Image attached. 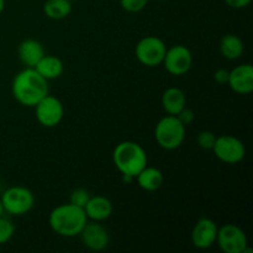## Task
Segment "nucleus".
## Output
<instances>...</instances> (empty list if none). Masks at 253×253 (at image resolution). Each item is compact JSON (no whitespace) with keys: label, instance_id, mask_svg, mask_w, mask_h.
<instances>
[{"label":"nucleus","instance_id":"obj_24","mask_svg":"<svg viewBox=\"0 0 253 253\" xmlns=\"http://www.w3.org/2000/svg\"><path fill=\"white\" fill-rule=\"evenodd\" d=\"M147 4L148 0H120V6L123 7V10L131 14L142 11Z\"/></svg>","mask_w":253,"mask_h":253},{"label":"nucleus","instance_id":"obj_2","mask_svg":"<svg viewBox=\"0 0 253 253\" xmlns=\"http://www.w3.org/2000/svg\"><path fill=\"white\" fill-rule=\"evenodd\" d=\"M88 222L85 211L72 203L61 204L52 209L48 216L49 227L54 234L62 237L79 236Z\"/></svg>","mask_w":253,"mask_h":253},{"label":"nucleus","instance_id":"obj_26","mask_svg":"<svg viewBox=\"0 0 253 253\" xmlns=\"http://www.w3.org/2000/svg\"><path fill=\"white\" fill-rule=\"evenodd\" d=\"M229 76L230 71H227V69H216V71L214 72V81L216 82L217 84H221V85L222 84H227V82H229Z\"/></svg>","mask_w":253,"mask_h":253},{"label":"nucleus","instance_id":"obj_16","mask_svg":"<svg viewBox=\"0 0 253 253\" xmlns=\"http://www.w3.org/2000/svg\"><path fill=\"white\" fill-rule=\"evenodd\" d=\"M161 103H162V108L167 113V115L175 116L187 105V96L180 88L170 86V88L166 89L165 93L162 94Z\"/></svg>","mask_w":253,"mask_h":253},{"label":"nucleus","instance_id":"obj_17","mask_svg":"<svg viewBox=\"0 0 253 253\" xmlns=\"http://www.w3.org/2000/svg\"><path fill=\"white\" fill-rule=\"evenodd\" d=\"M138 187L146 192H156L160 189L165 183V174L162 170L156 167H148L146 166L140 173L135 177Z\"/></svg>","mask_w":253,"mask_h":253},{"label":"nucleus","instance_id":"obj_23","mask_svg":"<svg viewBox=\"0 0 253 253\" xmlns=\"http://www.w3.org/2000/svg\"><path fill=\"white\" fill-rule=\"evenodd\" d=\"M89 199H90V194L84 188H77L69 195V203H72V204L77 205L79 208H83V209Z\"/></svg>","mask_w":253,"mask_h":253},{"label":"nucleus","instance_id":"obj_11","mask_svg":"<svg viewBox=\"0 0 253 253\" xmlns=\"http://www.w3.org/2000/svg\"><path fill=\"white\" fill-rule=\"evenodd\" d=\"M79 237H81L84 247H86L89 251L94 252L104 251L110 241L108 229L99 221L86 222L84 229L79 234Z\"/></svg>","mask_w":253,"mask_h":253},{"label":"nucleus","instance_id":"obj_15","mask_svg":"<svg viewBox=\"0 0 253 253\" xmlns=\"http://www.w3.org/2000/svg\"><path fill=\"white\" fill-rule=\"evenodd\" d=\"M19 59L27 68H35L40 59L44 56V48L42 43L37 40L26 39L17 47Z\"/></svg>","mask_w":253,"mask_h":253},{"label":"nucleus","instance_id":"obj_7","mask_svg":"<svg viewBox=\"0 0 253 253\" xmlns=\"http://www.w3.org/2000/svg\"><path fill=\"white\" fill-rule=\"evenodd\" d=\"M212 152L216 158L226 165L240 163L246 156V147L240 138L231 135L216 136Z\"/></svg>","mask_w":253,"mask_h":253},{"label":"nucleus","instance_id":"obj_31","mask_svg":"<svg viewBox=\"0 0 253 253\" xmlns=\"http://www.w3.org/2000/svg\"><path fill=\"white\" fill-rule=\"evenodd\" d=\"M0 250H1V245H0Z\"/></svg>","mask_w":253,"mask_h":253},{"label":"nucleus","instance_id":"obj_29","mask_svg":"<svg viewBox=\"0 0 253 253\" xmlns=\"http://www.w3.org/2000/svg\"><path fill=\"white\" fill-rule=\"evenodd\" d=\"M2 214H4V208H2L1 200H0V216H2Z\"/></svg>","mask_w":253,"mask_h":253},{"label":"nucleus","instance_id":"obj_14","mask_svg":"<svg viewBox=\"0 0 253 253\" xmlns=\"http://www.w3.org/2000/svg\"><path fill=\"white\" fill-rule=\"evenodd\" d=\"M84 211H85L88 220L103 222L113 215L114 207L110 199H108L106 197L95 195V197H90V199L88 200L84 207Z\"/></svg>","mask_w":253,"mask_h":253},{"label":"nucleus","instance_id":"obj_6","mask_svg":"<svg viewBox=\"0 0 253 253\" xmlns=\"http://www.w3.org/2000/svg\"><path fill=\"white\" fill-rule=\"evenodd\" d=\"M167 46L165 41L157 36H146L137 42L135 56L142 66L157 67L162 64Z\"/></svg>","mask_w":253,"mask_h":253},{"label":"nucleus","instance_id":"obj_25","mask_svg":"<svg viewBox=\"0 0 253 253\" xmlns=\"http://www.w3.org/2000/svg\"><path fill=\"white\" fill-rule=\"evenodd\" d=\"M175 116H177V118L179 119V121L184 126L190 125V124H192L193 121H194V119H195L194 111L190 110V109H188L187 106H185V108L183 109L182 111H179V113H178Z\"/></svg>","mask_w":253,"mask_h":253},{"label":"nucleus","instance_id":"obj_12","mask_svg":"<svg viewBox=\"0 0 253 253\" xmlns=\"http://www.w3.org/2000/svg\"><path fill=\"white\" fill-rule=\"evenodd\" d=\"M217 225L209 217H202L194 225L190 234L193 246L198 250H208L216 242Z\"/></svg>","mask_w":253,"mask_h":253},{"label":"nucleus","instance_id":"obj_8","mask_svg":"<svg viewBox=\"0 0 253 253\" xmlns=\"http://www.w3.org/2000/svg\"><path fill=\"white\" fill-rule=\"evenodd\" d=\"M224 253H244L249 246L247 235L235 224H226L217 229L216 242Z\"/></svg>","mask_w":253,"mask_h":253},{"label":"nucleus","instance_id":"obj_27","mask_svg":"<svg viewBox=\"0 0 253 253\" xmlns=\"http://www.w3.org/2000/svg\"><path fill=\"white\" fill-rule=\"evenodd\" d=\"M227 6L232 9H245L252 2V0H224Z\"/></svg>","mask_w":253,"mask_h":253},{"label":"nucleus","instance_id":"obj_28","mask_svg":"<svg viewBox=\"0 0 253 253\" xmlns=\"http://www.w3.org/2000/svg\"><path fill=\"white\" fill-rule=\"evenodd\" d=\"M5 9V0H0V15L2 14Z\"/></svg>","mask_w":253,"mask_h":253},{"label":"nucleus","instance_id":"obj_19","mask_svg":"<svg viewBox=\"0 0 253 253\" xmlns=\"http://www.w3.org/2000/svg\"><path fill=\"white\" fill-rule=\"evenodd\" d=\"M219 48L225 58L230 59V61H235V59H239L244 54L245 44L240 36L235 34H227L220 40Z\"/></svg>","mask_w":253,"mask_h":253},{"label":"nucleus","instance_id":"obj_5","mask_svg":"<svg viewBox=\"0 0 253 253\" xmlns=\"http://www.w3.org/2000/svg\"><path fill=\"white\" fill-rule=\"evenodd\" d=\"M4 212L12 216H22L31 211L35 205V195L29 188L15 185L10 187L0 197Z\"/></svg>","mask_w":253,"mask_h":253},{"label":"nucleus","instance_id":"obj_21","mask_svg":"<svg viewBox=\"0 0 253 253\" xmlns=\"http://www.w3.org/2000/svg\"><path fill=\"white\" fill-rule=\"evenodd\" d=\"M15 234V225L11 220L0 216V245L6 244Z\"/></svg>","mask_w":253,"mask_h":253},{"label":"nucleus","instance_id":"obj_3","mask_svg":"<svg viewBox=\"0 0 253 253\" xmlns=\"http://www.w3.org/2000/svg\"><path fill=\"white\" fill-rule=\"evenodd\" d=\"M113 162L121 175L135 178L147 166V153L135 141H123L114 148Z\"/></svg>","mask_w":253,"mask_h":253},{"label":"nucleus","instance_id":"obj_4","mask_svg":"<svg viewBox=\"0 0 253 253\" xmlns=\"http://www.w3.org/2000/svg\"><path fill=\"white\" fill-rule=\"evenodd\" d=\"M185 138V126L174 115H166L156 124L155 140L161 148L174 151L183 145Z\"/></svg>","mask_w":253,"mask_h":253},{"label":"nucleus","instance_id":"obj_30","mask_svg":"<svg viewBox=\"0 0 253 253\" xmlns=\"http://www.w3.org/2000/svg\"><path fill=\"white\" fill-rule=\"evenodd\" d=\"M71 2H74V1H78V0H69Z\"/></svg>","mask_w":253,"mask_h":253},{"label":"nucleus","instance_id":"obj_18","mask_svg":"<svg viewBox=\"0 0 253 253\" xmlns=\"http://www.w3.org/2000/svg\"><path fill=\"white\" fill-rule=\"evenodd\" d=\"M37 72L43 77L46 81H53L59 78L63 74L64 64L61 58L52 54H44L39 63L35 67Z\"/></svg>","mask_w":253,"mask_h":253},{"label":"nucleus","instance_id":"obj_13","mask_svg":"<svg viewBox=\"0 0 253 253\" xmlns=\"http://www.w3.org/2000/svg\"><path fill=\"white\" fill-rule=\"evenodd\" d=\"M230 86L234 93L240 95H249L253 91V66L250 63L240 64L230 71L229 82Z\"/></svg>","mask_w":253,"mask_h":253},{"label":"nucleus","instance_id":"obj_32","mask_svg":"<svg viewBox=\"0 0 253 253\" xmlns=\"http://www.w3.org/2000/svg\"><path fill=\"white\" fill-rule=\"evenodd\" d=\"M160 1H162V0H160Z\"/></svg>","mask_w":253,"mask_h":253},{"label":"nucleus","instance_id":"obj_20","mask_svg":"<svg viewBox=\"0 0 253 253\" xmlns=\"http://www.w3.org/2000/svg\"><path fill=\"white\" fill-rule=\"evenodd\" d=\"M72 12V2L69 0H46L43 4V14L48 19L63 20Z\"/></svg>","mask_w":253,"mask_h":253},{"label":"nucleus","instance_id":"obj_9","mask_svg":"<svg viewBox=\"0 0 253 253\" xmlns=\"http://www.w3.org/2000/svg\"><path fill=\"white\" fill-rule=\"evenodd\" d=\"M34 108L36 120L43 127H56L63 120L64 106L62 101L58 98H56V96L47 94Z\"/></svg>","mask_w":253,"mask_h":253},{"label":"nucleus","instance_id":"obj_22","mask_svg":"<svg viewBox=\"0 0 253 253\" xmlns=\"http://www.w3.org/2000/svg\"><path fill=\"white\" fill-rule=\"evenodd\" d=\"M215 140H216V136H215V133L211 132V131H208V130L200 131L197 136V143H198V146L202 148V150H207V151L212 150Z\"/></svg>","mask_w":253,"mask_h":253},{"label":"nucleus","instance_id":"obj_10","mask_svg":"<svg viewBox=\"0 0 253 253\" xmlns=\"http://www.w3.org/2000/svg\"><path fill=\"white\" fill-rule=\"evenodd\" d=\"M162 64L172 76H184L193 66V54L184 44H174L167 48Z\"/></svg>","mask_w":253,"mask_h":253},{"label":"nucleus","instance_id":"obj_1","mask_svg":"<svg viewBox=\"0 0 253 253\" xmlns=\"http://www.w3.org/2000/svg\"><path fill=\"white\" fill-rule=\"evenodd\" d=\"M48 81H46L35 68L26 67L12 79V96L24 106L34 108L48 94Z\"/></svg>","mask_w":253,"mask_h":253}]
</instances>
